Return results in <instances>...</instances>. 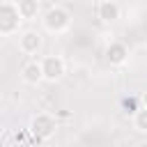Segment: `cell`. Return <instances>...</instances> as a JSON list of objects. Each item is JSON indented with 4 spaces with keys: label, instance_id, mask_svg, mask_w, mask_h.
<instances>
[{
    "label": "cell",
    "instance_id": "7a4b0ae2",
    "mask_svg": "<svg viewBox=\"0 0 147 147\" xmlns=\"http://www.w3.org/2000/svg\"><path fill=\"white\" fill-rule=\"evenodd\" d=\"M57 129V122L51 113H37L32 119H30V133L37 138V140H48Z\"/></svg>",
    "mask_w": 147,
    "mask_h": 147
},
{
    "label": "cell",
    "instance_id": "5b68a950",
    "mask_svg": "<svg viewBox=\"0 0 147 147\" xmlns=\"http://www.w3.org/2000/svg\"><path fill=\"white\" fill-rule=\"evenodd\" d=\"M39 46H41V34H39L37 30H25V32H21V37H18V48H21V53L34 55V53L39 51Z\"/></svg>",
    "mask_w": 147,
    "mask_h": 147
},
{
    "label": "cell",
    "instance_id": "30bf717a",
    "mask_svg": "<svg viewBox=\"0 0 147 147\" xmlns=\"http://www.w3.org/2000/svg\"><path fill=\"white\" fill-rule=\"evenodd\" d=\"M133 126L140 131V133H147V108L140 106L136 113H133Z\"/></svg>",
    "mask_w": 147,
    "mask_h": 147
},
{
    "label": "cell",
    "instance_id": "8fae6325",
    "mask_svg": "<svg viewBox=\"0 0 147 147\" xmlns=\"http://www.w3.org/2000/svg\"><path fill=\"white\" fill-rule=\"evenodd\" d=\"M122 108H124L126 115H133V113L140 108V99H138V96H124V99H122Z\"/></svg>",
    "mask_w": 147,
    "mask_h": 147
},
{
    "label": "cell",
    "instance_id": "52a82bcc",
    "mask_svg": "<svg viewBox=\"0 0 147 147\" xmlns=\"http://www.w3.org/2000/svg\"><path fill=\"white\" fill-rule=\"evenodd\" d=\"M21 78H23L28 85H37L39 80H44L41 64H39L37 60H30V62H25V64H23V69H21Z\"/></svg>",
    "mask_w": 147,
    "mask_h": 147
},
{
    "label": "cell",
    "instance_id": "3957f363",
    "mask_svg": "<svg viewBox=\"0 0 147 147\" xmlns=\"http://www.w3.org/2000/svg\"><path fill=\"white\" fill-rule=\"evenodd\" d=\"M21 14L16 2H0V34H14L21 25Z\"/></svg>",
    "mask_w": 147,
    "mask_h": 147
},
{
    "label": "cell",
    "instance_id": "7c38bea8",
    "mask_svg": "<svg viewBox=\"0 0 147 147\" xmlns=\"http://www.w3.org/2000/svg\"><path fill=\"white\" fill-rule=\"evenodd\" d=\"M140 106H145V108H147V92L140 96Z\"/></svg>",
    "mask_w": 147,
    "mask_h": 147
},
{
    "label": "cell",
    "instance_id": "9c48e42d",
    "mask_svg": "<svg viewBox=\"0 0 147 147\" xmlns=\"http://www.w3.org/2000/svg\"><path fill=\"white\" fill-rule=\"evenodd\" d=\"M16 7H18V14L23 21H30L39 14V2L37 0H16Z\"/></svg>",
    "mask_w": 147,
    "mask_h": 147
},
{
    "label": "cell",
    "instance_id": "ba28073f",
    "mask_svg": "<svg viewBox=\"0 0 147 147\" xmlns=\"http://www.w3.org/2000/svg\"><path fill=\"white\" fill-rule=\"evenodd\" d=\"M96 11H99V18H101L103 23H113V21L119 18V5H117L115 0H101Z\"/></svg>",
    "mask_w": 147,
    "mask_h": 147
},
{
    "label": "cell",
    "instance_id": "6da1fadb",
    "mask_svg": "<svg viewBox=\"0 0 147 147\" xmlns=\"http://www.w3.org/2000/svg\"><path fill=\"white\" fill-rule=\"evenodd\" d=\"M44 25H46L48 32H64V30H69V25H71V14H69L64 7L53 5V7L44 14Z\"/></svg>",
    "mask_w": 147,
    "mask_h": 147
},
{
    "label": "cell",
    "instance_id": "8992f818",
    "mask_svg": "<svg viewBox=\"0 0 147 147\" xmlns=\"http://www.w3.org/2000/svg\"><path fill=\"white\" fill-rule=\"evenodd\" d=\"M126 57H129V48L122 44V41H113L108 48H106V60L110 62V64H124L126 62Z\"/></svg>",
    "mask_w": 147,
    "mask_h": 147
},
{
    "label": "cell",
    "instance_id": "277c9868",
    "mask_svg": "<svg viewBox=\"0 0 147 147\" xmlns=\"http://www.w3.org/2000/svg\"><path fill=\"white\" fill-rule=\"evenodd\" d=\"M39 64H41L44 80H51V83L60 80V78L64 76V69H67V64H64V60H62L60 55H46Z\"/></svg>",
    "mask_w": 147,
    "mask_h": 147
}]
</instances>
